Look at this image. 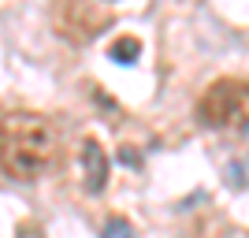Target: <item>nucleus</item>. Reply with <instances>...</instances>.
Segmentation results:
<instances>
[{"label":"nucleus","mask_w":249,"mask_h":238,"mask_svg":"<svg viewBox=\"0 0 249 238\" xmlns=\"http://www.w3.org/2000/svg\"><path fill=\"white\" fill-rule=\"evenodd\" d=\"M60 138L52 119L37 112H8L0 115V167L8 179L34 183L56 160Z\"/></svg>","instance_id":"obj_1"},{"label":"nucleus","mask_w":249,"mask_h":238,"mask_svg":"<svg viewBox=\"0 0 249 238\" xmlns=\"http://www.w3.org/2000/svg\"><path fill=\"white\" fill-rule=\"evenodd\" d=\"M197 119L208 130H249V82L246 78H216L197 101Z\"/></svg>","instance_id":"obj_2"},{"label":"nucleus","mask_w":249,"mask_h":238,"mask_svg":"<svg viewBox=\"0 0 249 238\" xmlns=\"http://www.w3.org/2000/svg\"><path fill=\"white\" fill-rule=\"evenodd\" d=\"M112 26V11L101 0H60L52 8V30L71 45H89Z\"/></svg>","instance_id":"obj_3"},{"label":"nucleus","mask_w":249,"mask_h":238,"mask_svg":"<svg viewBox=\"0 0 249 238\" xmlns=\"http://www.w3.org/2000/svg\"><path fill=\"white\" fill-rule=\"evenodd\" d=\"M78 164H82V183L89 194H101L108 186V156H104L101 142L97 138H86L82 153H78Z\"/></svg>","instance_id":"obj_4"},{"label":"nucleus","mask_w":249,"mask_h":238,"mask_svg":"<svg viewBox=\"0 0 249 238\" xmlns=\"http://www.w3.org/2000/svg\"><path fill=\"white\" fill-rule=\"evenodd\" d=\"M138 52H142V41H138V37H119V41L112 45V60L115 63H134Z\"/></svg>","instance_id":"obj_5"},{"label":"nucleus","mask_w":249,"mask_h":238,"mask_svg":"<svg viewBox=\"0 0 249 238\" xmlns=\"http://www.w3.org/2000/svg\"><path fill=\"white\" fill-rule=\"evenodd\" d=\"M104 238H134V227H130V223H126V220H108V223H104Z\"/></svg>","instance_id":"obj_6"}]
</instances>
